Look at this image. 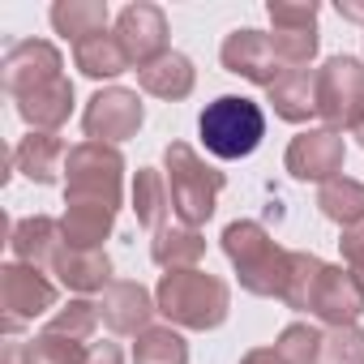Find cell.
Returning <instances> with one entry per match:
<instances>
[{
	"instance_id": "1",
	"label": "cell",
	"mask_w": 364,
	"mask_h": 364,
	"mask_svg": "<svg viewBox=\"0 0 364 364\" xmlns=\"http://www.w3.org/2000/svg\"><path fill=\"white\" fill-rule=\"evenodd\" d=\"M232 291L223 279L206 274V270H171L159 283V313L171 317L176 326L189 330H210L228 317Z\"/></svg>"
},
{
	"instance_id": "2",
	"label": "cell",
	"mask_w": 364,
	"mask_h": 364,
	"mask_svg": "<svg viewBox=\"0 0 364 364\" xmlns=\"http://www.w3.org/2000/svg\"><path fill=\"white\" fill-rule=\"evenodd\" d=\"M198 133L215 159H249L266 137V112L245 95H223L206 103V112L198 116Z\"/></svg>"
},
{
	"instance_id": "3",
	"label": "cell",
	"mask_w": 364,
	"mask_h": 364,
	"mask_svg": "<svg viewBox=\"0 0 364 364\" xmlns=\"http://www.w3.org/2000/svg\"><path fill=\"white\" fill-rule=\"evenodd\" d=\"M223 253L240 270L245 291H253V296H283L291 253H283L266 236V228H257V223H232L223 232Z\"/></svg>"
},
{
	"instance_id": "4",
	"label": "cell",
	"mask_w": 364,
	"mask_h": 364,
	"mask_svg": "<svg viewBox=\"0 0 364 364\" xmlns=\"http://www.w3.org/2000/svg\"><path fill=\"white\" fill-rule=\"evenodd\" d=\"M167 189H171V210L180 215V223H206L215 215V198L223 189V171L206 167L185 141H171L167 146Z\"/></svg>"
},
{
	"instance_id": "5",
	"label": "cell",
	"mask_w": 364,
	"mask_h": 364,
	"mask_svg": "<svg viewBox=\"0 0 364 364\" xmlns=\"http://www.w3.org/2000/svg\"><path fill=\"white\" fill-rule=\"evenodd\" d=\"M317 116L334 129H360L364 124V65L351 56L326 60L317 69Z\"/></svg>"
},
{
	"instance_id": "6",
	"label": "cell",
	"mask_w": 364,
	"mask_h": 364,
	"mask_svg": "<svg viewBox=\"0 0 364 364\" xmlns=\"http://www.w3.org/2000/svg\"><path fill=\"white\" fill-rule=\"evenodd\" d=\"M69 198H90V202H107V206H120V171H124V159L116 146H103V141H82L69 150Z\"/></svg>"
},
{
	"instance_id": "7",
	"label": "cell",
	"mask_w": 364,
	"mask_h": 364,
	"mask_svg": "<svg viewBox=\"0 0 364 364\" xmlns=\"http://www.w3.org/2000/svg\"><path fill=\"white\" fill-rule=\"evenodd\" d=\"M304 313H317V317L330 321V326H351V321L364 313V291H360L355 274L343 270V266H321V274H317L313 287H309Z\"/></svg>"
},
{
	"instance_id": "8",
	"label": "cell",
	"mask_w": 364,
	"mask_h": 364,
	"mask_svg": "<svg viewBox=\"0 0 364 364\" xmlns=\"http://www.w3.org/2000/svg\"><path fill=\"white\" fill-rule=\"evenodd\" d=\"M116 43L129 56V65L146 69L159 56H167V18L159 5H129L116 22Z\"/></svg>"
},
{
	"instance_id": "9",
	"label": "cell",
	"mask_w": 364,
	"mask_h": 364,
	"mask_svg": "<svg viewBox=\"0 0 364 364\" xmlns=\"http://www.w3.org/2000/svg\"><path fill=\"white\" fill-rule=\"evenodd\" d=\"M82 124H86V137H90V141H103V146L124 141V137H133V133L141 129V99H137L133 90H120V86L99 90V95L90 99Z\"/></svg>"
},
{
	"instance_id": "10",
	"label": "cell",
	"mask_w": 364,
	"mask_h": 364,
	"mask_svg": "<svg viewBox=\"0 0 364 364\" xmlns=\"http://www.w3.org/2000/svg\"><path fill=\"white\" fill-rule=\"evenodd\" d=\"M223 65L232 69V73H240V77H249V82H257V86H274L283 73H287V65L279 60V52H274V39L270 35H262V31H232L228 39H223Z\"/></svg>"
},
{
	"instance_id": "11",
	"label": "cell",
	"mask_w": 364,
	"mask_h": 364,
	"mask_svg": "<svg viewBox=\"0 0 364 364\" xmlns=\"http://www.w3.org/2000/svg\"><path fill=\"white\" fill-rule=\"evenodd\" d=\"M56 304V287L26 262L5 266V330H22L26 321H35L39 313H48Z\"/></svg>"
},
{
	"instance_id": "12",
	"label": "cell",
	"mask_w": 364,
	"mask_h": 364,
	"mask_svg": "<svg viewBox=\"0 0 364 364\" xmlns=\"http://www.w3.org/2000/svg\"><path fill=\"white\" fill-rule=\"evenodd\" d=\"M287 171L296 180H330L343 171V137L330 133V129H313V133H300L291 146H287Z\"/></svg>"
},
{
	"instance_id": "13",
	"label": "cell",
	"mask_w": 364,
	"mask_h": 364,
	"mask_svg": "<svg viewBox=\"0 0 364 364\" xmlns=\"http://www.w3.org/2000/svg\"><path fill=\"white\" fill-rule=\"evenodd\" d=\"M52 77H60V52H56L52 43L26 39V43L9 48V56H5V90H9L14 99L31 95L35 86L52 82Z\"/></svg>"
},
{
	"instance_id": "14",
	"label": "cell",
	"mask_w": 364,
	"mask_h": 364,
	"mask_svg": "<svg viewBox=\"0 0 364 364\" xmlns=\"http://www.w3.org/2000/svg\"><path fill=\"white\" fill-rule=\"evenodd\" d=\"M150 313H154V304H150V296H146L141 283L120 279V283L103 287V296H99V321H103L107 330H116V334H137V330H146Z\"/></svg>"
},
{
	"instance_id": "15",
	"label": "cell",
	"mask_w": 364,
	"mask_h": 364,
	"mask_svg": "<svg viewBox=\"0 0 364 364\" xmlns=\"http://www.w3.org/2000/svg\"><path fill=\"white\" fill-rule=\"evenodd\" d=\"M18 112H22L26 124H35V133H52V129H60V124L69 120V112H73V82L60 73V77L35 86L31 95L18 99Z\"/></svg>"
},
{
	"instance_id": "16",
	"label": "cell",
	"mask_w": 364,
	"mask_h": 364,
	"mask_svg": "<svg viewBox=\"0 0 364 364\" xmlns=\"http://www.w3.org/2000/svg\"><path fill=\"white\" fill-rule=\"evenodd\" d=\"M112 219H116V206L90 202V198H69V210L60 219L65 245L69 249H99L112 232Z\"/></svg>"
},
{
	"instance_id": "17",
	"label": "cell",
	"mask_w": 364,
	"mask_h": 364,
	"mask_svg": "<svg viewBox=\"0 0 364 364\" xmlns=\"http://www.w3.org/2000/svg\"><path fill=\"white\" fill-rule=\"evenodd\" d=\"M52 270L73 291H103V287H112V262H107L103 249H69V245H60V253L52 257Z\"/></svg>"
},
{
	"instance_id": "18",
	"label": "cell",
	"mask_w": 364,
	"mask_h": 364,
	"mask_svg": "<svg viewBox=\"0 0 364 364\" xmlns=\"http://www.w3.org/2000/svg\"><path fill=\"white\" fill-rule=\"evenodd\" d=\"M14 163H18L31 180H39V185H52L56 171H60V163H69V146H65L56 133H31V137L18 141Z\"/></svg>"
},
{
	"instance_id": "19",
	"label": "cell",
	"mask_w": 364,
	"mask_h": 364,
	"mask_svg": "<svg viewBox=\"0 0 364 364\" xmlns=\"http://www.w3.org/2000/svg\"><path fill=\"white\" fill-rule=\"evenodd\" d=\"M270 103H274V112H279L283 120H291V124L309 120V116L317 112V73H313V69H291V73H283V77L270 86Z\"/></svg>"
},
{
	"instance_id": "20",
	"label": "cell",
	"mask_w": 364,
	"mask_h": 364,
	"mask_svg": "<svg viewBox=\"0 0 364 364\" xmlns=\"http://www.w3.org/2000/svg\"><path fill=\"white\" fill-rule=\"evenodd\" d=\"M60 245H65L60 223H52V219H43V215L14 223V257L26 262V266H39V262L52 266V257L60 253Z\"/></svg>"
},
{
	"instance_id": "21",
	"label": "cell",
	"mask_w": 364,
	"mask_h": 364,
	"mask_svg": "<svg viewBox=\"0 0 364 364\" xmlns=\"http://www.w3.org/2000/svg\"><path fill=\"white\" fill-rule=\"evenodd\" d=\"M137 82H141V90L154 95V99H185V95L193 90V60L180 56V52H167V56H159L154 65L137 69Z\"/></svg>"
},
{
	"instance_id": "22",
	"label": "cell",
	"mask_w": 364,
	"mask_h": 364,
	"mask_svg": "<svg viewBox=\"0 0 364 364\" xmlns=\"http://www.w3.org/2000/svg\"><path fill=\"white\" fill-rule=\"evenodd\" d=\"M202 253H206V240H202L198 228H189V223H180V228H159L154 249H150V257H154L159 266H167V270H193V266L202 262Z\"/></svg>"
},
{
	"instance_id": "23",
	"label": "cell",
	"mask_w": 364,
	"mask_h": 364,
	"mask_svg": "<svg viewBox=\"0 0 364 364\" xmlns=\"http://www.w3.org/2000/svg\"><path fill=\"white\" fill-rule=\"evenodd\" d=\"M52 26H56L65 39H73V48H77V43L103 35V26H107V5H103V0H69V5H56V9H52Z\"/></svg>"
},
{
	"instance_id": "24",
	"label": "cell",
	"mask_w": 364,
	"mask_h": 364,
	"mask_svg": "<svg viewBox=\"0 0 364 364\" xmlns=\"http://www.w3.org/2000/svg\"><path fill=\"white\" fill-rule=\"evenodd\" d=\"M317 206H321L326 219H334L343 228H355V223H364V185L351 176H334L330 185H321Z\"/></svg>"
},
{
	"instance_id": "25",
	"label": "cell",
	"mask_w": 364,
	"mask_h": 364,
	"mask_svg": "<svg viewBox=\"0 0 364 364\" xmlns=\"http://www.w3.org/2000/svg\"><path fill=\"white\" fill-rule=\"evenodd\" d=\"M133 210H137V223L163 228V215L171 210V189H167L163 171H154V167L137 171V180H133Z\"/></svg>"
},
{
	"instance_id": "26",
	"label": "cell",
	"mask_w": 364,
	"mask_h": 364,
	"mask_svg": "<svg viewBox=\"0 0 364 364\" xmlns=\"http://www.w3.org/2000/svg\"><path fill=\"white\" fill-rule=\"evenodd\" d=\"M73 60H77V69H82L86 77H116V73L129 69V56L120 52L116 35H95V39L77 43V48H73Z\"/></svg>"
},
{
	"instance_id": "27",
	"label": "cell",
	"mask_w": 364,
	"mask_h": 364,
	"mask_svg": "<svg viewBox=\"0 0 364 364\" xmlns=\"http://www.w3.org/2000/svg\"><path fill=\"white\" fill-rule=\"evenodd\" d=\"M133 364H189V347L176 330H141Z\"/></svg>"
},
{
	"instance_id": "28",
	"label": "cell",
	"mask_w": 364,
	"mask_h": 364,
	"mask_svg": "<svg viewBox=\"0 0 364 364\" xmlns=\"http://www.w3.org/2000/svg\"><path fill=\"white\" fill-rule=\"evenodd\" d=\"M90 343H77V338H65V334H52L43 330L31 347H26V364H82Z\"/></svg>"
},
{
	"instance_id": "29",
	"label": "cell",
	"mask_w": 364,
	"mask_h": 364,
	"mask_svg": "<svg viewBox=\"0 0 364 364\" xmlns=\"http://www.w3.org/2000/svg\"><path fill=\"white\" fill-rule=\"evenodd\" d=\"M317 364H364V330L334 326L330 334H321Z\"/></svg>"
},
{
	"instance_id": "30",
	"label": "cell",
	"mask_w": 364,
	"mask_h": 364,
	"mask_svg": "<svg viewBox=\"0 0 364 364\" xmlns=\"http://www.w3.org/2000/svg\"><path fill=\"white\" fill-rule=\"evenodd\" d=\"M95 321H99V304H90V300H73L69 309H60V313L48 321V330H52V334H65V338L86 343V338H90V330H95Z\"/></svg>"
},
{
	"instance_id": "31",
	"label": "cell",
	"mask_w": 364,
	"mask_h": 364,
	"mask_svg": "<svg viewBox=\"0 0 364 364\" xmlns=\"http://www.w3.org/2000/svg\"><path fill=\"white\" fill-rule=\"evenodd\" d=\"M274 351L287 360V364H317V351H321V334L313 326H287L274 343Z\"/></svg>"
},
{
	"instance_id": "32",
	"label": "cell",
	"mask_w": 364,
	"mask_h": 364,
	"mask_svg": "<svg viewBox=\"0 0 364 364\" xmlns=\"http://www.w3.org/2000/svg\"><path fill=\"white\" fill-rule=\"evenodd\" d=\"M270 22H274V31H317V5H283V0H270Z\"/></svg>"
},
{
	"instance_id": "33",
	"label": "cell",
	"mask_w": 364,
	"mask_h": 364,
	"mask_svg": "<svg viewBox=\"0 0 364 364\" xmlns=\"http://www.w3.org/2000/svg\"><path fill=\"white\" fill-rule=\"evenodd\" d=\"M343 257H347V270L355 274V283L364 291V223H355V228L343 232Z\"/></svg>"
},
{
	"instance_id": "34",
	"label": "cell",
	"mask_w": 364,
	"mask_h": 364,
	"mask_svg": "<svg viewBox=\"0 0 364 364\" xmlns=\"http://www.w3.org/2000/svg\"><path fill=\"white\" fill-rule=\"evenodd\" d=\"M82 364H124V355H120L116 343H90L86 355H82Z\"/></svg>"
},
{
	"instance_id": "35",
	"label": "cell",
	"mask_w": 364,
	"mask_h": 364,
	"mask_svg": "<svg viewBox=\"0 0 364 364\" xmlns=\"http://www.w3.org/2000/svg\"><path fill=\"white\" fill-rule=\"evenodd\" d=\"M240 364H287V360H283V355H279L274 347H257V351H249V355H245Z\"/></svg>"
},
{
	"instance_id": "36",
	"label": "cell",
	"mask_w": 364,
	"mask_h": 364,
	"mask_svg": "<svg viewBox=\"0 0 364 364\" xmlns=\"http://www.w3.org/2000/svg\"><path fill=\"white\" fill-rule=\"evenodd\" d=\"M338 14L347 22H364V5H347V0H338Z\"/></svg>"
},
{
	"instance_id": "37",
	"label": "cell",
	"mask_w": 364,
	"mask_h": 364,
	"mask_svg": "<svg viewBox=\"0 0 364 364\" xmlns=\"http://www.w3.org/2000/svg\"><path fill=\"white\" fill-rule=\"evenodd\" d=\"M355 137H360V146H364V124H360V129H355Z\"/></svg>"
}]
</instances>
